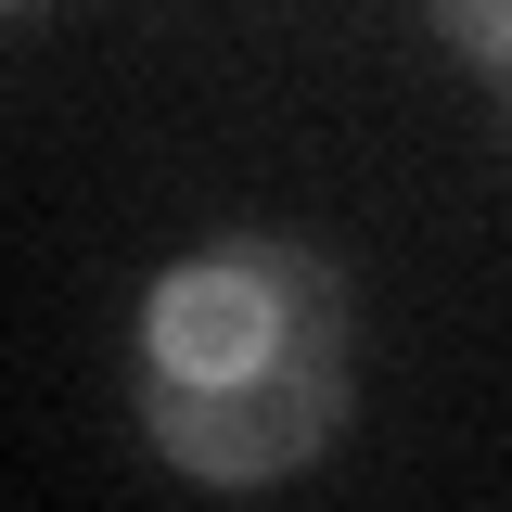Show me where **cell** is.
Instances as JSON below:
<instances>
[{
  "instance_id": "2",
  "label": "cell",
  "mask_w": 512,
  "mask_h": 512,
  "mask_svg": "<svg viewBox=\"0 0 512 512\" xmlns=\"http://www.w3.org/2000/svg\"><path fill=\"white\" fill-rule=\"evenodd\" d=\"M436 26H448L474 64H500V77H512V0H436Z\"/></svg>"
},
{
  "instance_id": "1",
  "label": "cell",
  "mask_w": 512,
  "mask_h": 512,
  "mask_svg": "<svg viewBox=\"0 0 512 512\" xmlns=\"http://www.w3.org/2000/svg\"><path fill=\"white\" fill-rule=\"evenodd\" d=\"M346 410V282L308 244H205L141 308V436L192 487L295 474Z\"/></svg>"
},
{
  "instance_id": "3",
  "label": "cell",
  "mask_w": 512,
  "mask_h": 512,
  "mask_svg": "<svg viewBox=\"0 0 512 512\" xmlns=\"http://www.w3.org/2000/svg\"><path fill=\"white\" fill-rule=\"evenodd\" d=\"M0 13H13V0H0Z\"/></svg>"
}]
</instances>
